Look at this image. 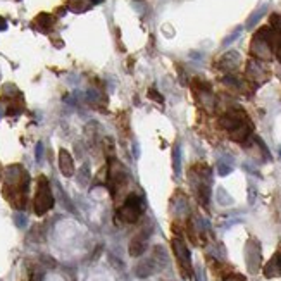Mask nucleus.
Returning <instances> with one entry per match:
<instances>
[{
    "instance_id": "obj_1",
    "label": "nucleus",
    "mask_w": 281,
    "mask_h": 281,
    "mask_svg": "<svg viewBox=\"0 0 281 281\" xmlns=\"http://www.w3.org/2000/svg\"><path fill=\"white\" fill-rule=\"evenodd\" d=\"M219 124L230 133V138L235 142H245L252 133V124L248 123L247 116L241 110H230L221 117Z\"/></svg>"
},
{
    "instance_id": "obj_2",
    "label": "nucleus",
    "mask_w": 281,
    "mask_h": 281,
    "mask_svg": "<svg viewBox=\"0 0 281 281\" xmlns=\"http://www.w3.org/2000/svg\"><path fill=\"white\" fill-rule=\"evenodd\" d=\"M33 205H35V214L37 216H43L45 212H48L54 207V197H52L50 185H48L47 178H43V176L38 179L37 195H35Z\"/></svg>"
},
{
    "instance_id": "obj_3",
    "label": "nucleus",
    "mask_w": 281,
    "mask_h": 281,
    "mask_svg": "<svg viewBox=\"0 0 281 281\" xmlns=\"http://www.w3.org/2000/svg\"><path fill=\"white\" fill-rule=\"evenodd\" d=\"M143 212V200L138 195H130L124 204L121 205V209L117 211V216L123 223H135L138 221V217Z\"/></svg>"
},
{
    "instance_id": "obj_4",
    "label": "nucleus",
    "mask_w": 281,
    "mask_h": 281,
    "mask_svg": "<svg viewBox=\"0 0 281 281\" xmlns=\"http://www.w3.org/2000/svg\"><path fill=\"white\" fill-rule=\"evenodd\" d=\"M266 29L267 28H262L259 33L256 35V38H254L252 42V47H250L252 54L256 55L257 59H260V61H269V59L273 57V50H271V45L269 42H267Z\"/></svg>"
},
{
    "instance_id": "obj_5",
    "label": "nucleus",
    "mask_w": 281,
    "mask_h": 281,
    "mask_svg": "<svg viewBox=\"0 0 281 281\" xmlns=\"http://www.w3.org/2000/svg\"><path fill=\"white\" fill-rule=\"evenodd\" d=\"M173 250H174V256L178 259L179 266H181L185 278H188V274L192 273V259H190V250L186 248L185 241L181 238H173Z\"/></svg>"
},
{
    "instance_id": "obj_6",
    "label": "nucleus",
    "mask_w": 281,
    "mask_h": 281,
    "mask_svg": "<svg viewBox=\"0 0 281 281\" xmlns=\"http://www.w3.org/2000/svg\"><path fill=\"white\" fill-rule=\"evenodd\" d=\"M260 264V250L256 241H248L247 243V266L250 273H257Z\"/></svg>"
},
{
    "instance_id": "obj_7",
    "label": "nucleus",
    "mask_w": 281,
    "mask_h": 281,
    "mask_svg": "<svg viewBox=\"0 0 281 281\" xmlns=\"http://www.w3.org/2000/svg\"><path fill=\"white\" fill-rule=\"evenodd\" d=\"M147 240H149V233L142 231L138 233L130 243V256L131 257H140L147 250Z\"/></svg>"
},
{
    "instance_id": "obj_8",
    "label": "nucleus",
    "mask_w": 281,
    "mask_h": 281,
    "mask_svg": "<svg viewBox=\"0 0 281 281\" xmlns=\"http://www.w3.org/2000/svg\"><path fill=\"white\" fill-rule=\"evenodd\" d=\"M59 168H61V173L64 176H67V178H71V176L74 174V162H73V157L69 155V152L67 150L62 149L61 152H59Z\"/></svg>"
},
{
    "instance_id": "obj_9",
    "label": "nucleus",
    "mask_w": 281,
    "mask_h": 281,
    "mask_svg": "<svg viewBox=\"0 0 281 281\" xmlns=\"http://www.w3.org/2000/svg\"><path fill=\"white\" fill-rule=\"evenodd\" d=\"M247 76L254 81H264L267 76V71L266 67L257 61H250L247 64Z\"/></svg>"
},
{
    "instance_id": "obj_10",
    "label": "nucleus",
    "mask_w": 281,
    "mask_h": 281,
    "mask_svg": "<svg viewBox=\"0 0 281 281\" xmlns=\"http://www.w3.org/2000/svg\"><path fill=\"white\" fill-rule=\"evenodd\" d=\"M238 64H240V54L235 50L228 52V54H224L223 57L219 59V67L223 71H233L238 67Z\"/></svg>"
},
{
    "instance_id": "obj_11",
    "label": "nucleus",
    "mask_w": 281,
    "mask_h": 281,
    "mask_svg": "<svg viewBox=\"0 0 281 281\" xmlns=\"http://www.w3.org/2000/svg\"><path fill=\"white\" fill-rule=\"evenodd\" d=\"M264 274H266V278L281 276V254H276V256L266 264V267H264Z\"/></svg>"
},
{
    "instance_id": "obj_12",
    "label": "nucleus",
    "mask_w": 281,
    "mask_h": 281,
    "mask_svg": "<svg viewBox=\"0 0 281 281\" xmlns=\"http://www.w3.org/2000/svg\"><path fill=\"white\" fill-rule=\"evenodd\" d=\"M266 35H267V42H269V45H271V50H273L274 54L278 55V59L281 61V33L267 28Z\"/></svg>"
},
{
    "instance_id": "obj_13",
    "label": "nucleus",
    "mask_w": 281,
    "mask_h": 281,
    "mask_svg": "<svg viewBox=\"0 0 281 281\" xmlns=\"http://www.w3.org/2000/svg\"><path fill=\"white\" fill-rule=\"evenodd\" d=\"M69 9L73 12H85L91 7V0H69Z\"/></svg>"
},
{
    "instance_id": "obj_14",
    "label": "nucleus",
    "mask_w": 281,
    "mask_h": 281,
    "mask_svg": "<svg viewBox=\"0 0 281 281\" xmlns=\"http://www.w3.org/2000/svg\"><path fill=\"white\" fill-rule=\"evenodd\" d=\"M35 22H37V26L42 31H48L52 28V24H54V18L50 14H40Z\"/></svg>"
},
{
    "instance_id": "obj_15",
    "label": "nucleus",
    "mask_w": 281,
    "mask_h": 281,
    "mask_svg": "<svg viewBox=\"0 0 281 281\" xmlns=\"http://www.w3.org/2000/svg\"><path fill=\"white\" fill-rule=\"evenodd\" d=\"M266 11H267V5H262V7L257 9V11L254 12V14L250 16V18H248V21H247V28H248V29H252L254 26H256L257 22L260 21V18H262V16L266 14Z\"/></svg>"
},
{
    "instance_id": "obj_16",
    "label": "nucleus",
    "mask_w": 281,
    "mask_h": 281,
    "mask_svg": "<svg viewBox=\"0 0 281 281\" xmlns=\"http://www.w3.org/2000/svg\"><path fill=\"white\" fill-rule=\"evenodd\" d=\"M173 166H174L176 174H179V171H181V149H179V145H176L173 150Z\"/></svg>"
},
{
    "instance_id": "obj_17",
    "label": "nucleus",
    "mask_w": 281,
    "mask_h": 281,
    "mask_svg": "<svg viewBox=\"0 0 281 281\" xmlns=\"http://www.w3.org/2000/svg\"><path fill=\"white\" fill-rule=\"evenodd\" d=\"M240 33H241V28H237V31H235V33H231L230 37H228L226 40L223 42V45H224V47H228V45H230L231 42H235V40H237V38L240 37Z\"/></svg>"
},
{
    "instance_id": "obj_18",
    "label": "nucleus",
    "mask_w": 281,
    "mask_h": 281,
    "mask_svg": "<svg viewBox=\"0 0 281 281\" xmlns=\"http://www.w3.org/2000/svg\"><path fill=\"white\" fill-rule=\"evenodd\" d=\"M271 24H273L274 28H276V31H280V33H281V16L274 14L273 18H271Z\"/></svg>"
},
{
    "instance_id": "obj_19",
    "label": "nucleus",
    "mask_w": 281,
    "mask_h": 281,
    "mask_svg": "<svg viewBox=\"0 0 281 281\" xmlns=\"http://www.w3.org/2000/svg\"><path fill=\"white\" fill-rule=\"evenodd\" d=\"M230 171H231V166H226L224 162H219V173H221V176H226Z\"/></svg>"
},
{
    "instance_id": "obj_20",
    "label": "nucleus",
    "mask_w": 281,
    "mask_h": 281,
    "mask_svg": "<svg viewBox=\"0 0 281 281\" xmlns=\"http://www.w3.org/2000/svg\"><path fill=\"white\" fill-rule=\"evenodd\" d=\"M149 95H150V99H155V100H157V102H162V97H161V95H157V93H155V90H150V91H149Z\"/></svg>"
},
{
    "instance_id": "obj_21",
    "label": "nucleus",
    "mask_w": 281,
    "mask_h": 281,
    "mask_svg": "<svg viewBox=\"0 0 281 281\" xmlns=\"http://www.w3.org/2000/svg\"><path fill=\"white\" fill-rule=\"evenodd\" d=\"M224 281H245L241 276H238V274H233V276H228Z\"/></svg>"
},
{
    "instance_id": "obj_22",
    "label": "nucleus",
    "mask_w": 281,
    "mask_h": 281,
    "mask_svg": "<svg viewBox=\"0 0 281 281\" xmlns=\"http://www.w3.org/2000/svg\"><path fill=\"white\" fill-rule=\"evenodd\" d=\"M5 28H7V22H5L4 18H0V31H2V29H5Z\"/></svg>"
},
{
    "instance_id": "obj_23",
    "label": "nucleus",
    "mask_w": 281,
    "mask_h": 281,
    "mask_svg": "<svg viewBox=\"0 0 281 281\" xmlns=\"http://www.w3.org/2000/svg\"><path fill=\"white\" fill-rule=\"evenodd\" d=\"M37 155H38V159H40V155H42V143H38V149H37Z\"/></svg>"
}]
</instances>
